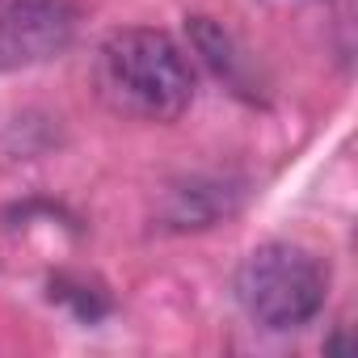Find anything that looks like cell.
I'll use <instances>...</instances> for the list:
<instances>
[{
    "label": "cell",
    "mask_w": 358,
    "mask_h": 358,
    "mask_svg": "<svg viewBox=\"0 0 358 358\" xmlns=\"http://www.w3.org/2000/svg\"><path fill=\"white\" fill-rule=\"evenodd\" d=\"M97 97L135 122H177L194 101V68L164 30L127 26L101 38L93 55Z\"/></svg>",
    "instance_id": "1"
},
{
    "label": "cell",
    "mask_w": 358,
    "mask_h": 358,
    "mask_svg": "<svg viewBox=\"0 0 358 358\" xmlns=\"http://www.w3.org/2000/svg\"><path fill=\"white\" fill-rule=\"evenodd\" d=\"M329 295V270L316 253L291 241L257 245L236 270V299L262 329L287 333L308 324Z\"/></svg>",
    "instance_id": "2"
},
{
    "label": "cell",
    "mask_w": 358,
    "mask_h": 358,
    "mask_svg": "<svg viewBox=\"0 0 358 358\" xmlns=\"http://www.w3.org/2000/svg\"><path fill=\"white\" fill-rule=\"evenodd\" d=\"M76 0H0V72H22L76 43Z\"/></svg>",
    "instance_id": "3"
}]
</instances>
